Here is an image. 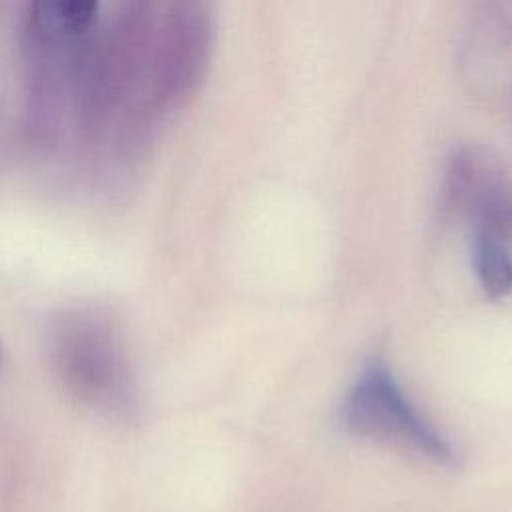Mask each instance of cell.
<instances>
[{"label": "cell", "instance_id": "6da1fadb", "mask_svg": "<svg viewBox=\"0 0 512 512\" xmlns=\"http://www.w3.org/2000/svg\"><path fill=\"white\" fill-rule=\"evenodd\" d=\"M52 366L80 404L112 418L136 410V378L124 340L112 320L96 310L60 314L48 334Z\"/></svg>", "mask_w": 512, "mask_h": 512}, {"label": "cell", "instance_id": "7a4b0ae2", "mask_svg": "<svg viewBox=\"0 0 512 512\" xmlns=\"http://www.w3.org/2000/svg\"><path fill=\"white\" fill-rule=\"evenodd\" d=\"M342 422L356 436L414 452L436 464H452L448 440L412 406L382 360H372L342 404Z\"/></svg>", "mask_w": 512, "mask_h": 512}, {"label": "cell", "instance_id": "3957f363", "mask_svg": "<svg viewBox=\"0 0 512 512\" xmlns=\"http://www.w3.org/2000/svg\"><path fill=\"white\" fill-rule=\"evenodd\" d=\"M474 260L478 280L488 296L502 298L512 292V248L504 230L480 222L474 240Z\"/></svg>", "mask_w": 512, "mask_h": 512}, {"label": "cell", "instance_id": "277c9868", "mask_svg": "<svg viewBox=\"0 0 512 512\" xmlns=\"http://www.w3.org/2000/svg\"><path fill=\"white\" fill-rule=\"evenodd\" d=\"M52 18L68 32L80 34L94 22L100 0H44Z\"/></svg>", "mask_w": 512, "mask_h": 512}, {"label": "cell", "instance_id": "5b68a950", "mask_svg": "<svg viewBox=\"0 0 512 512\" xmlns=\"http://www.w3.org/2000/svg\"><path fill=\"white\" fill-rule=\"evenodd\" d=\"M0 366H2V352H0Z\"/></svg>", "mask_w": 512, "mask_h": 512}]
</instances>
